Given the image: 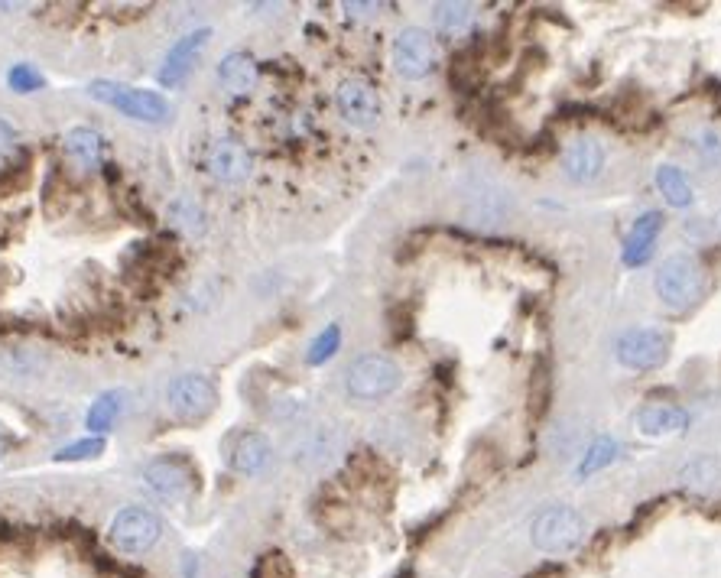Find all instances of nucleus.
Instances as JSON below:
<instances>
[{
  "mask_svg": "<svg viewBox=\"0 0 721 578\" xmlns=\"http://www.w3.org/2000/svg\"><path fill=\"white\" fill-rule=\"evenodd\" d=\"M335 108L345 124L358 130H371L380 124V117H384V104H380L377 88L371 82H364V78H345V82L338 85Z\"/></svg>",
  "mask_w": 721,
  "mask_h": 578,
  "instance_id": "obj_9",
  "label": "nucleus"
},
{
  "mask_svg": "<svg viewBox=\"0 0 721 578\" xmlns=\"http://www.w3.org/2000/svg\"><path fill=\"white\" fill-rule=\"evenodd\" d=\"M208 30H195V33H186L179 39V43L166 52V59H163V65H160V85L163 88H176V85H182L186 82V75L192 72V65H195V59L202 56V49H205V43H208Z\"/></svg>",
  "mask_w": 721,
  "mask_h": 578,
  "instance_id": "obj_13",
  "label": "nucleus"
},
{
  "mask_svg": "<svg viewBox=\"0 0 721 578\" xmlns=\"http://www.w3.org/2000/svg\"><path fill=\"white\" fill-rule=\"evenodd\" d=\"M143 481H147V488L160 497L163 504H186L192 491H195V475L186 462H179V458H156L147 468H143Z\"/></svg>",
  "mask_w": 721,
  "mask_h": 578,
  "instance_id": "obj_10",
  "label": "nucleus"
},
{
  "mask_svg": "<svg viewBox=\"0 0 721 578\" xmlns=\"http://www.w3.org/2000/svg\"><path fill=\"white\" fill-rule=\"evenodd\" d=\"M173 218H176V225L186 228L189 234H199V231L205 228V215H202L189 199H182V202L173 205Z\"/></svg>",
  "mask_w": 721,
  "mask_h": 578,
  "instance_id": "obj_26",
  "label": "nucleus"
},
{
  "mask_svg": "<svg viewBox=\"0 0 721 578\" xmlns=\"http://www.w3.org/2000/svg\"><path fill=\"white\" fill-rule=\"evenodd\" d=\"M686 426H689V413L673 403H650L637 413V429L653 439L676 436V432H683Z\"/></svg>",
  "mask_w": 721,
  "mask_h": 578,
  "instance_id": "obj_17",
  "label": "nucleus"
},
{
  "mask_svg": "<svg viewBox=\"0 0 721 578\" xmlns=\"http://www.w3.org/2000/svg\"><path fill=\"white\" fill-rule=\"evenodd\" d=\"M7 82L13 91H20V95H26V91H39L46 85V78L39 75L33 65H13L10 75H7Z\"/></svg>",
  "mask_w": 721,
  "mask_h": 578,
  "instance_id": "obj_25",
  "label": "nucleus"
},
{
  "mask_svg": "<svg viewBox=\"0 0 721 578\" xmlns=\"http://www.w3.org/2000/svg\"><path fill=\"white\" fill-rule=\"evenodd\" d=\"M13 140H17V134H13V127L7 121H0V153H7L13 147Z\"/></svg>",
  "mask_w": 721,
  "mask_h": 578,
  "instance_id": "obj_29",
  "label": "nucleus"
},
{
  "mask_svg": "<svg viewBox=\"0 0 721 578\" xmlns=\"http://www.w3.org/2000/svg\"><path fill=\"white\" fill-rule=\"evenodd\" d=\"M257 78H260L257 62L247 56V52H228L218 65V82L225 91H231V95H247V91H254Z\"/></svg>",
  "mask_w": 721,
  "mask_h": 578,
  "instance_id": "obj_18",
  "label": "nucleus"
},
{
  "mask_svg": "<svg viewBox=\"0 0 721 578\" xmlns=\"http://www.w3.org/2000/svg\"><path fill=\"white\" fill-rule=\"evenodd\" d=\"M432 23H436V30L442 36L458 39V36H465L471 30V23H475V7L455 4V0H449V4H436L432 7Z\"/></svg>",
  "mask_w": 721,
  "mask_h": 578,
  "instance_id": "obj_21",
  "label": "nucleus"
},
{
  "mask_svg": "<svg viewBox=\"0 0 721 578\" xmlns=\"http://www.w3.org/2000/svg\"><path fill=\"white\" fill-rule=\"evenodd\" d=\"M670 348H673L670 332H663L657 325H637L627 328L618 338L614 354H618V361L627 371H657V367L670 361Z\"/></svg>",
  "mask_w": 721,
  "mask_h": 578,
  "instance_id": "obj_4",
  "label": "nucleus"
},
{
  "mask_svg": "<svg viewBox=\"0 0 721 578\" xmlns=\"http://www.w3.org/2000/svg\"><path fill=\"white\" fill-rule=\"evenodd\" d=\"M390 59H393V69H397L400 78L419 82V78L436 72V65H439L436 36L423 30V26H406V30H400L397 39H393Z\"/></svg>",
  "mask_w": 721,
  "mask_h": 578,
  "instance_id": "obj_5",
  "label": "nucleus"
},
{
  "mask_svg": "<svg viewBox=\"0 0 721 578\" xmlns=\"http://www.w3.org/2000/svg\"><path fill=\"white\" fill-rule=\"evenodd\" d=\"M160 536H163V523L156 520V514L147 507L117 510V517L111 520V530H108V540L121 549V553H147V549L156 546Z\"/></svg>",
  "mask_w": 721,
  "mask_h": 578,
  "instance_id": "obj_8",
  "label": "nucleus"
},
{
  "mask_svg": "<svg viewBox=\"0 0 721 578\" xmlns=\"http://www.w3.org/2000/svg\"><path fill=\"white\" fill-rule=\"evenodd\" d=\"M273 458V445L264 432H241L231 449V468L238 475H260Z\"/></svg>",
  "mask_w": 721,
  "mask_h": 578,
  "instance_id": "obj_16",
  "label": "nucleus"
},
{
  "mask_svg": "<svg viewBox=\"0 0 721 578\" xmlns=\"http://www.w3.org/2000/svg\"><path fill=\"white\" fill-rule=\"evenodd\" d=\"M660 231H663V212H657V208H650V212H644L637 221H634V228L627 231V238H624V247H621V260H624V267H644L650 254H653V247H657L660 241Z\"/></svg>",
  "mask_w": 721,
  "mask_h": 578,
  "instance_id": "obj_14",
  "label": "nucleus"
},
{
  "mask_svg": "<svg viewBox=\"0 0 721 578\" xmlns=\"http://www.w3.org/2000/svg\"><path fill=\"white\" fill-rule=\"evenodd\" d=\"M124 400V393L121 390H108V393H101V397L91 403V410H88V429L91 432H108L114 423H117V416H121V403Z\"/></svg>",
  "mask_w": 721,
  "mask_h": 578,
  "instance_id": "obj_23",
  "label": "nucleus"
},
{
  "mask_svg": "<svg viewBox=\"0 0 721 578\" xmlns=\"http://www.w3.org/2000/svg\"><path fill=\"white\" fill-rule=\"evenodd\" d=\"M621 458V442L618 439H595L592 445L585 449V455L579 458V465H575V478L579 481H588L592 475H598V471H605L611 468L614 462Z\"/></svg>",
  "mask_w": 721,
  "mask_h": 578,
  "instance_id": "obj_20",
  "label": "nucleus"
},
{
  "mask_svg": "<svg viewBox=\"0 0 721 578\" xmlns=\"http://www.w3.org/2000/svg\"><path fill=\"white\" fill-rule=\"evenodd\" d=\"M403 384V371L397 361L384 358V354H361L358 361H351L345 371V390L351 400L358 403H377L387 400L390 393H397Z\"/></svg>",
  "mask_w": 721,
  "mask_h": 578,
  "instance_id": "obj_3",
  "label": "nucleus"
},
{
  "mask_svg": "<svg viewBox=\"0 0 721 578\" xmlns=\"http://www.w3.org/2000/svg\"><path fill=\"white\" fill-rule=\"evenodd\" d=\"M679 481L692 491H718L721 488V465L712 455H696L692 462H686L679 468Z\"/></svg>",
  "mask_w": 721,
  "mask_h": 578,
  "instance_id": "obj_22",
  "label": "nucleus"
},
{
  "mask_svg": "<svg viewBox=\"0 0 721 578\" xmlns=\"http://www.w3.org/2000/svg\"><path fill=\"white\" fill-rule=\"evenodd\" d=\"M653 289H657V299L666 309L673 312H686L702 299L705 289V277L699 260L692 254H670L657 267V277H653Z\"/></svg>",
  "mask_w": 721,
  "mask_h": 578,
  "instance_id": "obj_1",
  "label": "nucleus"
},
{
  "mask_svg": "<svg viewBox=\"0 0 721 578\" xmlns=\"http://www.w3.org/2000/svg\"><path fill=\"white\" fill-rule=\"evenodd\" d=\"M91 98L111 104V108H117L124 117H134V121H143V124H160L169 117V101L160 91L130 88L117 82H95L91 85Z\"/></svg>",
  "mask_w": 721,
  "mask_h": 578,
  "instance_id": "obj_6",
  "label": "nucleus"
},
{
  "mask_svg": "<svg viewBox=\"0 0 721 578\" xmlns=\"http://www.w3.org/2000/svg\"><path fill=\"white\" fill-rule=\"evenodd\" d=\"M562 173L566 179L588 186L605 173V147L595 137H575L562 153Z\"/></svg>",
  "mask_w": 721,
  "mask_h": 578,
  "instance_id": "obj_12",
  "label": "nucleus"
},
{
  "mask_svg": "<svg viewBox=\"0 0 721 578\" xmlns=\"http://www.w3.org/2000/svg\"><path fill=\"white\" fill-rule=\"evenodd\" d=\"M166 403L176 419L182 423H199V419L212 416L218 406V390L202 374H182L166 390Z\"/></svg>",
  "mask_w": 721,
  "mask_h": 578,
  "instance_id": "obj_7",
  "label": "nucleus"
},
{
  "mask_svg": "<svg viewBox=\"0 0 721 578\" xmlns=\"http://www.w3.org/2000/svg\"><path fill=\"white\" fill-rule=\"evenodd\" d=\"M101 452H104V439H82V442L65 445L56 458H59V462H75V458H95Z\"/></svg>",
  "mask_w": 721,
  "mask_h": 578,
  "instance_id": "obj_27",
  "label": "nucleus"
},
{
  "mask_svg": "<svg viewBox=\"0 0 721 578\" xmlns=\"http://www.w3.org/2000/svg\"><path fill=\"white\" fill-rule=\"evenodd\" d=\"M345 10L355 13V17H367V13H374V10H380V7H377V4H345Z\"/></svg>",
  "mask_w": 721,
  "mask_h": 578,
  "instance_id": "obj_30",
  "label": "nucleus"
},
{
  "mask_svg": "<svg viewBox=\"0 0 721 578\" xmlns=\"http://www.w3.org/2000/svg\"><path fill=\"white\" fill-rule=\"evenodd\" d=\"M699 140H702V143H699V150H702L705 156H718V153H721V137L712 134V130H705V134H702Z\"/></svg>",
  "mask_w": 721,
  "mask_h": 578,
  "instance_id": "obj_28",
  "label": "nucleus"
},
{
  "mask_svg": "<svg viewBox=\"0 0 721 578\" xmlns=\"http://www.w3.org/2000/svg\"><path fill=\"white\" fill-rule=\"evenodd\" d=\"M657 189H660L663 202L670 208H689L692 202H696V192H692L689 176L673 163L657 166Z\"/></svg>",
  "mask_w": 721,
  "mask_h": 578,
  "instance_id": "obj_19",
  "label": "nucleus"
},
{
  "mask_svg": "<svg viewBox=\"0 0 721 578\" xmlns=\"http://www.w3.org/2000/svg\"><path fill=\"white\" fill-rule=\"evenodd\" d=\"M4 455H7V439L0 436V458H4Z\"/></svg>",
  "mask_w": 721,
  "mask_h": 578,
  "instance_id": "obj_31",
  "label": "nucleus"
},
{
  "mask_svg": "<svg viewBox=\"0 0 721 578\" xmlns=\"http://www.w3.org/2000/svg\"><path fill=\"white\" fill-rule=\"evenodd\" d=\"M585 533H588V523L579 510L559 504L536 514L530 527V540L546 556H569L585 543Z\"/></svg>",
  "mask_w": 721,
  "mask_h": 578,
  "instance_id": "obj_2",
  "label": "nucleus"
},
{
  "mask_svg": "<svg viewBox=\"0 0 721 578\" xmlns=\"http://www.w3.org/2000/svg\"><path fill=\"white\" fill-rule=\"evenodd\" d=\"M205 169H208V176L225 182V186H238V182L251 176L254 160L244 143L225 137V140H215L212 147L205 150Z\"/></svg>",
  "mask_w": 721,
  "mask_h": 578,
  "instance_id": "obj_11",
  "label": "nucleus"
},
{
  "mask_svg": "<svg viewBox=\"0 0 721 578\" xmlns=\"http://www.w3.org/2000/svg\"><path fill=\"white\" fill-rule=\"evenodd\" d=\"M342 348V328L338 325H325L322 332L312 338V345L306 351V361L309 364H325L335 358V351Z\"/></svg>",
  "mask_w": 721,
  "mask_h": 578,
  "instance_id": "obj_24",
  "label": "nucleus"
},
{
  "mask_svg": "<svg viewBox=\"0 0 721 578\" xmlns=\"http://www.w3.org/2000/svg\"><path fill=\"white\" fill-rule=\"evenodd\" d=\"M62 150L75 169L95 173V169H101V160H104V137L91 127H72L69 134L62 137Z\"/></svg>",
  "mask_w": 721,
  "mask_h": 578,
  "instance_id": "obj_15",
  "label": "nucleus"
}]
</instances>
